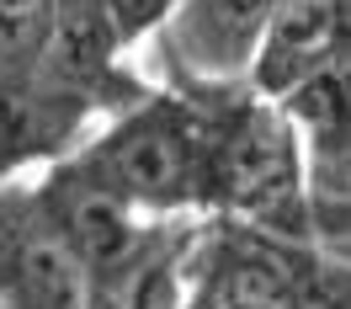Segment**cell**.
Returning a JSON list of instances; mask_svg holds the SVG:
<instances>
[{
	"label": "cell",
	"instance_id": "6da1fadb",
	"mask_svg": "<svg viewBox=\"0 0 351 309\" xmlns=\"http://www.w3.org/2000/svg\"><path fill=\"white\" fill-rule=\"evenodd\" d=\"M213 112V160H208V208L229 224L261 229L271 240H314L308 214L304 139L287 112L261 91H219L202 96Z\"/></svg>",
	"mask_w": 351,
	"mask_h": 309
},
{
	"label": "cell",
	"instance_id": "7a4b0ae2",
	"mask_svg": "<svg viewBox=\"0 0 351 309\" xmlns=\"http://www.w3.org/2000/svg\"><path fill=\"white\" fill-rule=\"evenodd\" d=\"M213 112L202 96H144L69 165L133 214L208 208Z\"/></svg>",
	"mask_w": 351,
	"mask_h": 309
},
{
	"label": "cell",
	"instance_id": "3957f363",
	"mask_svg": "<svg viewBox=\"0 0 351 309\" xmlns=\"http://www.w3.org/2000/svg\"><path fill=\"white\" fill-rule=\"evenodd\" d=\"M0 309H96V283L38 187H0Z\"/></svg>",
	"mask_w": 351,
	"mask_h": 309
},
{
	"label": "cell",
	"instance_id": "277c9868",
	"mask_svg": "<svg viewBox=\"0 0 351 309\" xmlns=\"http://www.w3.org/2000/svg\"><path fill=\"white\" fill-rule=\"evenodd\" d=\"M277 0H176L165 32V54L181 69L192 96H219L250 80L266 22Z\"/></svg>",
	"mask_w": 351,
	"mask_h": 309
},
{
	"label": "cell",
	"instance_id": "5b68a950",
	"mask_svg": "<svg viewBox=\"0 0 351 309\" xmlns=\"http://www.w3.org/2000/svg\"><path fill=\"white\" fill-rule=\"evenodd\" d=\"M293 293V245L223 219L192 266L186 309H282Z\"/></svg>",
	"mask_w": 351,
	"mask_h": 309
},
{
	"label": "cell",
	"instance_id": "8992f818",
	"mask_svg": "<svg viewBox=\"0 0 351 309\" xmlns=\"http://www.w3.org/2000/svg\"><path fill=\"white\" fill-rule=\"evenodd\" d=\"M38 192H43L53 224L64 229V240L75 245V256L86 262L90 283H107L112 272H123L154 229V224H144L133 214L128 203H117L112 192L90 187L69 160L48 165V176L38 181Z\"/></svg>",
	"mask_w": 351,
	"mask_h": 309
},
{
	"label": "cell",
	"instance_id": "52a82bcc",
	"mask_svg": "<svg viewBox=\"0 0 351 309\" xmlns=\"http://www.w3.org/2000/svg\"><path fill=\"white\" fill-rule=\"evenodd\" d=\"M335 48H341V0H277L250 69V91L277 102Z\"/></svg>",
	"mask_w": 351,
	"mask_h": 309
},
{
	"label": "cell",
	"instance_id": "ba28073f",
	"mask_svg": "<svg viewBox=\"0 0 351 309\" xmlns=\"http://www.w3.org/2000/svg\"><path fill=\"white\" fill-rule=\"evenodd\" d=\"M53 5L59 0H0V107L38 80L53 38Z\"/></svg>",
	"mask_w": 351,
	"mask_h": 309
},
{
	"label": "cell",
	"instance_id": "9c48e42d",
	"mask_svg": "<svg viewBox=\"0 0 351 309\" xmlns=\"http://www.w3.org/2000/svg\"><path fill=\"white\" fill-rule=\"evenodd\" d=\"M293 309H351V262L330 256L319 240L293 245Z\"/></svg>",
	"mask_w": 351,
	"mask_h": 309
},
{
	"label": "cell",
	"instance_id": "30bf717a",
	"mask_svg": "<svg viewBox=\"0 0 351 309\" xmlns=\"http://www.w3.org/2000/svg\"><path fill=\"white\" fill-rule=\"evenodd\" d=\"M101 5H107V16H112V27H117L123 48L138 43V38L154 32V27H165L171 11H176V0H101Z\"/></svg>",
	"mask_w": 351,
	"mask_h": 309
},
{
	"label": "cell",
	"instance_id": "8fae6325",
	"mask_svg": "<svg viewBox=\"0 0 351 309\" xmlns=\"http://www.w3.org/2000/svg\"><path fill=\"white\" fill-rule=\"evenodd\" d=\"M341 43H351V0H341Z\"/></svg>",
	"mask_w": 351,
	"mask_h": 309
},
{
	"label": "cell",
	"instance_id": "7c38bea8",
	"mask_svg": "<svg viewBox=\"0 0 351 309\" xmlns=\"http://www.w3.org/2000/svg\"><path fill=\"white\" fill-rule=\"evenodd\" d=\"M282 309H293V304H282Z\"/></svg>",
	"mask_w": 351,
	"mask_h": 309
},
{
	"label": "cell",
	"instance_id": "4fadbf2b",
	"mask_svg": "<svg viewBox=\"0 0 351 309\" xmlns=\"http://www.w3.org/2000/svg\"><path fill=\"white\" fill-rule=\"evenodd\" d=\"M346 235H351V229H346Z\"/></svg>",
	"mask_w": 351,
	"mask_h": 309
}]
</instances>
